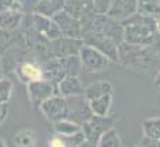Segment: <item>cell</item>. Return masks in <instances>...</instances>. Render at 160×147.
Returning a JSON list of instances; mask_svg holds the SVG:
<instances>
[{
    "label": "cell",
    "mask_w": 160,
    "mask_h": 147,
    "mask_svg": "<svg viewBox=\"0 0 160 147\" xmlns=\"http://www.w3.org/2000/svg\"><path fill=\"white\" fill-rule=\"evenodd\" d=\"M117 51H118V61L125 68L152 76H156L160 72L159 38L148 46L121 42L117 47Z\"/></svg>",
    "instance_id": "6da1fadb"
},
{
    "label": "cell",
    "mask_w": 160,
    "mask_h": 147,
    "mask_svg": "<svg viewBox=\"0 0 160 147\" xmlns=\"http://www.w3.org/2000/svg\"><path fill=\"white\" fill-rule=\"evenodd\" d=\"M15 74H17L18 79L24 83H29L33 81H39L43 79V69H42V64L33 60H27L20 63L15 67Z\"/></svg>",
    "instance_id": "7c38bea8"
},
{
    "label": "cell",
    "mask_w": 160,
    "mask_h": 147,
    "mask_svg": "<svg viewBox=\"0 0 160 147\" xmlns=\"http://www.w3.org/2000/svg\"><path fill=\"white\" fill-rule=\"evenodd\" d=\"M64 3L66 0H41L36 4L33 13L42 14L45 17H53L54 14H57L58 11H61L64 8Z\"/></svg>",
    "instance_id": "ac0fdd59"
},
{
    "label": "cell",
    "mask_w": 160,
    "mask_h": 147,
    "mask_svg": "<svg viewBox=\"0 0 160 147\" xmlns=\"http://www.w3.org/2000/svg\"><path fill=\"white\" fill-rule=\"evenodd\" d=\"M0 11H20L22 13L21 0H0Z\"/></svg>",
    "instance_id": "83f0119b"
},
{
    "label": "cell",
    "mask_w": 160,
    "mask_h": 147,
    "mask_svg": "<svg viewBox=\"0 0 160 147\" xmlns=\"http://www.w3.org/2000/svg\"><path fill=\"white\" fill-rule=\"evenodd\" d=\"M138 10V0H112L106 15L117 21H124Z\"/></svg>",
    "instance_id": "4fadbf2b"
},
{
    "label": "cell",
    "mask_w": 160,
    "mask_h": 147,
    "mask_svg": "<svg viewBox=\"0 0 160 147\" xmlns=\"http://www.w3.org/2000/svg\"><path fill=\"white\" fill-rule=\"evenodd\" d=\"M24 13L20 11H0V29L15 31L21 26Z\"/></svg>",
    "instance_id": "e0dca14e"
},
{
    "label": "cell",
    "mask_w": 160,
    "mask_h": 147,
    "mask_svg": "<svg viewBox=\"0 0 160 147\" xmlns=\"http://www.w3.org/2000/svg\"><path fill=\"white\" fill-rule=\"evenodd\" d=\"M4 146H7V145H6V142H3V140L0 139V147H4Z\"/></svg>",
    "instance_id": "836d02e7"
},
{
    "label": "cell",
    "mask_w": 160,
    "mask_h": 147,
    "mask_svg": "<svg viewBox=\"0 0 160 147\" xmlns=\"http://www.w3.org/2000/svg\"><path fill=\"white\" fill-rule=\"evenodd\" d=\"M112 104H113V94H104V96H100L98 99L89 100V106H91L93 115H102V117L110 115Z\"/></svg>",
    "instance_id": "d6986e66"
},
{
    "label": "cell",
    "mask_w": 160,
    "mask_h": 147,
    "mask_svg": "<svg viewBox=\"0 0 160 147\" xmlns=\"http://www.w3.org/2000/svg\"><path fill=\"white\" fill-rule=\"evenodd\" d=\"M155 85H156V86H159V85H160V72L155 76Z\"/></svg>",
    "instance_id": "1f68e13d"
},
{
    "label": "cell",
    "mask_w": 160,
    "mask_h": 147,
    "mask_svg": "<svg viewBox=\"0 0 160 147\" xmlns=\"http://www.w3.org/2000/svg\"><path fill=\"white\" fill-rule=\"evenodd\" d=\"M110 3L112 0H92V7L95 8L96 13H100V14H106L107 10L110 7Z\"/></svg>",
    "instance_id": "f1b7e54d"
},
{
    "label": "cell",
    "mask_w": 160,
    "mask_h": 147,
    "mask_svg": "<svg viewBox=\"0 0 160 147\" xmlns=\"http://www.w3.org/2000/svg\"><path fill=\"white\" fill-rule=\"evenodd\" d=\"M100 32H103L109 39H112L114 43L118 46L124 40L122 38V24L121 21H117L114 18H110L109 15L104 14L102 25H100Z\"/></svg>",
    "instance_id": "9a60e30c"
},
{
    "label": "cell",
    "mask_w": 160,
    "mask_h": 147,
    "mask_svg": "<svg viewBox=\"0 0 160 147\" xmlns=\"http://www.w3.org/2000/svg\"><path fill=\"white\" fill-rule=\"evenodd\" d=\"M27 93H28L31 106L35 110H39L41 104L45 100H48L53 94H57V90L52 82L46 81V79H39V81L27 83Z\"/></svg>",
    "instance_id": "ba28073f"
},
{
    "label": "cell",
    "mask_w": 160,
    "mask_h": 147,
    "mask_svg": "<svg viewBox=\"0 0 160 147\" xmlns=\"http://www.w3.org/2000/svg\"><path fill=\"white\" fill-rule=\"evenodd\" d=\"M48 146H50V147H66V145H64V142H63V139H61V136H58V135L53 136L50 140H49Z\"/></svg>",
    "instance_id": "f546056e"
},
{
    "label": "cell",
    "mask_w": 160,
    "mask_h": 147,
    "mask_svg": "<svg viewBox=\"0 0 160 147\" xmlns=\"http://www.w3.org/2000/svg\"><path fill=\"white\" fill-rule=\"evenodd\" d=\"M60 61H61V65H63L66 75L79 76L82 74V71H84L78 54H72V56L63 57V59H60Z\"/></svg>",
    "instance_id": "44dd1931"
},
{
    "label": "cell",
    "mask_w": 160,
    "mask_h": 147,
    "mask_svg": "<svg viewBox=\"0 0 160 147\" xmlns=\"http://www.w3.org/2000/svg\"><path fill=\"white\" fill-rule=\"evenodd\" d=\"M52 20L54 21V24L57 25L58 31H60L61 36H67V38H74V39H81V22L78 18L70 15L67 11L61 10L57 14H54L52 17Z\"/></svg>",
    "instance_id": "8fae6325"
},
{
    "label": "cell",
    "mask_w": 160,
    "mask_h": 147,
    "mask_svg": "<svg viewBox=\"0 0 160 147\" xmlns=\"http://www.w3.org/2000/svg\"><path fill=\"white\" fill-rule=\"evenodd\" d=\"M98 146L99 147H121L122 142L121 137H120L118 132L114 129V126L107 129L102 136H100L99 142H98Z\"/></svg>",
    "instance_id": "cb8c5ba5"
},
{
    "label": "cell",
    "mask_w": 160,
    "mask_h": 147,
    "mask_svg": "<svg viewBox=\"0 0 160 147\" xmlns=\"http://www.w3.org/2000/svg\"><path fill=\"white\" fill-rule=\"evenodd\" d=\"M122 24V38L127 43L148 46L158 39V21L149 15L135 13L131 17L121 21Z\"/></svg>",
    "instance_id": "7a4b0ae2"
},
{
    "label": "cell",
    "mask_w": 160,
    "mask_h": 147,
    "mask_svg": "<svg viewBox=\"0 0 160 147\" xmlns=\"http://www.w3.org/2000/svg\"><path fill=\"white\" fill-rule=\"evenodd\" d=\"M0 61H2V53H0Z\"/></svg>",
    "instance_id": "d590c367"
},
{
    "label": "cell",
    "mask_w": 160,
    "mask_h": 147,
    "mask_svg": "<svg viewBox=\"0 0 160 147\" xmlns=\"http://www.w3.org/2000/svg\"><path fill=\"white\" fill-rule=\"evenodd\" d=\"M113 85L109 81H98L95 83H91L88 88H85L84 96L87 97V100H93L98 99L104 94H113Z\"/></svg>",
    "instance_id": "2e32d148"
},
{
    "label": "cell",
    "mask_w": 160,
    "mask_h": 147,
    "mask_svg": "<svg viewBox=\"0 0 160 147\" xmlns=\"http://www.w3.org/2000/svg\"><path fill=\"white\" fill-rule=\"evenodd\" d=\"M53 130L54 133L60 135V136H70V135H74L78 130H81V125L68 118H63L53 122Z\"/></svg>",
    "instance_id": "ffe728a7"
},
{
    "label": "cell",
    "mask_w": 160,
    "mask_h": 147,
    "mask_svg": "<svg viewBox=\"0 0 160 147\" xmlns=\"http://www.w3.org/2000/svg\"><path fill=\"white\" fill-rule=\"evenodd\" d=\"M159 42H160V33H159Z\"/></svg>",
    "instance_id": "8d00e7d4"
},
{
    "label": "cell",
    "mask_w": 160,
    "mask_h": 147,
    "mask_svg": "<svg viewBox=\"0 0 160 147\" xmlns=\"http://www.w3.org/2000/svg\"><path fill=\"white\" fill-rule=\"evenodd\" d=\"M57 94L63 97H70V96H77V94H84V85H82L79 76H71L66 75L60 82L56 85Z\"/></svg>",
    "instance_id": "5bb4252c"
},
{
    "label": "cell",
    "mask_w": 160,
    "mask_h": 147,
    "mask_svg": "<svg viewBox=\"0 0 160 147\" xmlns=\"http://www.w3.org/2000/svg\"><path fill=\"white\" fill-rule=\"evenodd\" d=\"M158 90H159V93H160V85H159V86H158Z\"/></svg>",
    "instance_id": "e575fe53"
},
{
    "label": "cell",
    "mask_w": 160,
    "mask_h": 147,
    "mask_svg": "<svg viewBox=\"0 0 160 147\" xmlns=\"http://www.w3.org/2000/svg\"><path fill=\"white\" fill-rule=\"evenodd\" d=\"M82 45L81 39L67 38V36H58L53 40L48 42L46 54L48 59H63L67 56L78 54V50Z\"/></svg>",
    "instance_id": "8992f818"
},
{
    "label": "cell",
    "mask_w": 160,
    "mask_h": 147,
    "mask_svg": "<svg viewBox=\"0 0 160 147\" xmlns=\"http://www.w3.org/2000/svg\"><path fill=\"white\" fill-rule=\"evenodd\" d=\"M137 11L158 20L160 17V0H138Z\"/></svg>",
    "instance_id": "603a6c76"
},
{
    "label": "cell",
    "mask_w": 160,
    "mask_h": 147,
    "mask_svg": "<svg viewBox=\"0 0 160 147\" xmlns=\"http://www.w3.org/2000/svg\"><path fill=\"white\" fill-rule=\"evenodd\" d=\"M84 7H85V4L82 3V0H66L63 10L67 11L70 15H72V17L79 20V15H81Z\"/></svg>",
    "instance_id": "4316f807"
},
{
    "label": "cell",
    "mask_w": 160,
    "mask_h": 147,
    "mask_svg": "<svg viewBox=\"0 0 160 147\" xmlns=\"http://www.w3.org/2000/svg\"><path fill=\"white\" fill-rule=\"evenodd\" d=\"M142 130H143V136L153 140H159L160 139V117L143 119Z\"/></svg>",
    "instance_id": "7402d4cb"
},
{
    "label": "cell",
    "mask_w": 160,
    "mask_h": 147,
    "mask_svg": "<svg viewBox=\"0 0 160 147\" xmlns=\"http://www.w3.org/2000/svg\"><path fill=\"white\" fill-rule=\"evenodd\" d=\"M36 135L31 129H22L14 136V145L18 147H33L36 146Z\"/></svg>",
    "instance_id": "d4e9b609"
},
{
    "label": "cell",
    "mask_w": 160,
    "mask_h": 147,
    "mask_svg": "<svg viewBox=\"0 0 160 147\" xmlns=\"http://www.w3.org/2000/svg\"><path fill=\"white\" fill-rule=\"evenodd\" d=\"M29 20L31 24L28 25V29L35 31L36 33H39L48 40H53V39L61 36L57 25L50 17H45L38 13H29Z\"/></svg>",
    "instance_id": "9c48e42d"
},
{
    "label": "cell",
    "mask_w": 160,
    "mask_h": 147,
    "mask_svg": "<svg viewBox=\"0 0 160 147\" xmlns=\"http://www.w3.org/2000/svg\"><path fill=\"white\" fill-rule=\"evenodd\" d=\"M13 82L6 76L0 78V104H8L13 96Z\"/></svg>",
    "instance_id": "484cf974"
},
{
    "label": "cell",
    "mask_w": 160,
    "mask_h": 147,
    "mask_svg": "<svg viewBox=\"0 0 160 147\" xmlns=\"http://www.w3.org/2000/svg\"><path fill=\"white\" fill-rule=\"evenodd\" d=\"M7 112H8V104H0V125L3 124L4 118L7 117Z\"/></svg>",
    "instance_id": "4dcf8cb0"
},
{
    "label": "cell",
    "mask_w": 160,
    "mask_h": 147,
    "mask_svg": "<svg viewBox=\"0 0 160 147\" xmlns=\"http://www.w3.org/2000/svg\"><path fill=\"white\" fill-rule=\"evenodd\" d=\"M78 57L81 60L82 68L88 72H102L112 63L103 53L89 45L82 43L78 50Z\"/></svg>",
    "instance_id": "5b68a950"
},
{
    "label": "cell",
    "mask_w": 160,
    "mask_h": 147,
    "mask_svg": "<svg viewBox=\"0 0 160 147\" xmlns=\"http://www.w3.org/2000/svg\"><path fill=\"white\" fill-rule=\"evenodd\" d=\"M66 99H67V117L66 118L82 125L93 115L91 106H89V102L84 94L70 96V97H66Z\"/></svg>",
    "instance_id": "52a82bcc"
},
{
    "label": "cell",
    "mask_w": 160,
    "mask_h": 147,
    "mask_svg": "<svg viewBox=\"0 0 160 147\" xmlns=\"http://www.w3.org/2000/svg\"><path fill=\"white\" fill-rule=\"evenodd\" d=\"M81 40L82 43L89 45L92 47L98 49L100 53H103L112 63L118 61V51H117V46L112 39H109L103 32L95 29H84L81 33Z\"/></svg>",
    "instance_id": "3957f363"
},
{
    "label": "cell",
    "mask_w": 160,
    "mask_h": 147,
    "mask_svg": "<svg viewBox=\"0 0 160 147\" xmlns=\"http://www.w3.org/2000/svg\"><path fill=\"white\" fill-rule=\"evenodd\" d=\"M114 126V118L110 117V115H106V117H102V115H92L91 118L88 119L87 122L81 125V130L85 136V140H87L88 146H98V142H99L100 136L106 132L107 129Z\"/></svg>",
    "instance_id": "277c9868"
},
{
    "label": "cell",
    "mask_w": 160,
    "mask_h": 147,
    "mask_svg": "<svg viewBox=\"0 0 160 147\" xmlns=\"http://www.w3.org/2000/svg\"><path fill=\"white\" fill-rule=\"evenodd\" d=\"M2 76H4V69L0 67V78H2Z\"/></svg>",
    "instance_id": "d6a6232c"
},
{
    "label": "cell",
    "mask_w": 160,
    "mask_h": 147,
    "mask_svg": "<svg viewBox=\"0 0 160 147\" xmlns=\"http://www.w3.org/2000/svg\"><path fill=\"white\" fill-rule=\"evenodd\" d=\"M39 110L45 115V118L53 124L58 119L67 117V99L60 94H53L41 104Z\"/></svg>",
    "instance_id": "30bf717a"
}]
</instances>
